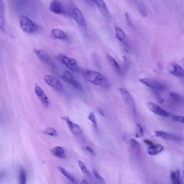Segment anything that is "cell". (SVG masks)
<instances>
[{"mask_svg":"<svg viewBox=\"0 0 184 184\" xmlns=\"http://www.w3.org/2000/svg\"><path fill=\"white\" fill-rule=\"evenodd\" d=\"M98 112L100 115L103 116H104L105 113L103 110L102 109L99 108H98Z\"/></svg>","mask_w":184,"mask_h":184,"instance_id":"f35d334b","label":"cell"},{"mask_svg":"<svg viewBox=\"0 0 184 184\" xmlns=\"http://www.w3.org/2000/svg\"><path fill=\"white\" fill-rule=\"evenodd\" d=\"M78 164L83 173L84 174H86V175L89 176V177H90L91 176V174L90 173L89 170H88L87 168H86V165L84 164L83 162H82V161H78Z\"/></svg>","mask_w":184,"mask_h":184,"instance_id":"83f0119b","label":"cell"},{"mask_svg":"<svg viewBox=\"0 0 184 184\" xmlns=\"http://www.w3.org/2000/svg\"><path fill=\"white\" fill-rule=\"evenodd\" d=\"M59 57L63 63L71 71L75 72L78 71V64L74 59L70 58L62 54H60Z\"/></svg>","mask_w":184,"mask_h":184,"instance_id":"52a82bcc","label":"cell"},{"mask_svg":"<svg viewBox=\"0 0 184 184\" xmlns=\"http://www.w3.org/2000/svg\"><path fill=\"white\" fill-rule=\"evenodd\" d=\"M146 104L149 109L156 115L164 117H168L170 115L168 112L153 102H148Z\"/></svg>","mask_w":184,"mask_h":184,"instance_id":"9c48e42d","label":"cell"},{"mask_svg":"<svg viewBox=\"0 0 184 184\" xmlns=\"http://www.w3.org/2000/svg\"><path fill=\"white\" fill-rule=\"evenodd\" d=\"M155 135L156 137L175 142L181 141L182 138L176 134L169 133L161 130H156L154 132Z\"/></svg>","mask_w":184,"mask_h":184,"instance_id":"30bf717a","label":"cell"},{"mask_svg":"<svg viewBox=\"0 0 184 184\" xmlns=\"http://www.w3.org/2000/svg\"><path fill=\"white\" fill-rule=\"evenodd\" d=\"M50 11L57 14H63L65 12L64 5L59 0H53L50 4Z\"/></svg>","mask_w":184,"mask_h":184,"instance_id":"8fae6325","label":"cell"},{"mask_svg":"<svg viewBox=\"0 0 184 184\" xmlns=\"http://www.w3.org/2000/svg\"><path fill=\"white\" fill-rule=\"evenodd\" d=\"M85 149L87 152H89L90 154H91L93 155H95V152L92 149L90 148V147L87 146L85 148Z\"/></svg>","mask_w":184,"mask_h":184,"instance_id":"8d00e7d4","label":"cell"},{"mask_svg":"<svg viewBox=\"0 0 184 184\" xmlns=\"http://www.w3.org/2000/svg\"><path fill=\"white\" fill-rule=\"evenodd\" d=\"M144 134V131L143 129L138 124L136 126V132L135 133V137L136 138H139L143 137Z\"/></svg>","mask_w":184,"mask_h":184,"instance_id":"f1b7e54d","label":"cell"},{"mask_svg":"<svg viewBox=\"0 0 184 184\" xmlns=\"http://www.w3.org/2000/svg\"><path fill=\"white\" fill-rule=\"evenodd\" d=\"M19 178L20 183L25 184L26 181V174L25 171L23 168L20 169Z\"/></svg>","mask_w":184,"mask_h":184,"instance_id":"4316f807","label":"cell"},{"mask_svg":"<svg viewBox=\"0 0 184 184\" xmlns=\"http://www.w3.org/2000/svg\"><path fill=\"white\" fill-rule=\"evenodd\" d=\"M169 71L171 74L174 76L180 77L184 76V69L178 64L173 63L169 68Z\"/></svg>","mask_w":184,"mask_h":184,"instance_id":"4fadbf2b","label":"cell"},{"mask_svg":"<svg viewBox=\"0 0 184 184\" xmlns=\"http://www.w3.org/2000/svg\"><path fill=\"white\" fill-rule=\"evenodd\" d=\"M51 153L53 155L63 159L65 158V152L63 148L59 146H57L51 151Z\"/></svg>","mask_w":184,"mask_h":184,"instance_id":"ffe728a7","label":"cell"},{"mask_svg":"<svg viewBox=\"0 0 184 184\" xmlns=\"http://www.w3.org/2000/svg\"><path fill=\"white\" fill-rule=\"evenodd\" d=\"M125 16L127 23L130 26H131L132 23L131 21H130L129 14L127 12H126L125 14Z\"/></svg>","mask_w":184,"mask_h":184,"instance_id":"d590c367","label":"cell"},{"mask_svg":"<svg viewBox=\"0 0 184 184\" xmlns=\"http://www.w3.org/2000/svg\"><path fill=\"white\" fill-rule=\"evenodd\" d=\"M172 118L174 121L183 123L184 122V117L181 116L176 115H173Z\"/></svg>","mask_w":184,"mask_h":184,"instance_id":"e575fe53","label":"cell"},{"mask_svg":"<svg viewBox=\"0 0 184 184\" xmlns=\"http://www.w3.org/2000/svg\"><path fill=\"white\" fill-rule=\"evenodd\" d=\"M93 1L98 7L103 15L105 17H107L108 15V11L104 0H93Z\"/></svg>","mask_w":184,"mask_h":184,"instance_id":"ac0fdd59","label":"cell"},{"mask_svg":"<svg viewBox=\"0 0 184 184\" xmlns=\"http://www.w3.org/2000/svg\"><path fill=\"white\" fill-rule=\"evenodd\" d=\"M115 31L116 34V37L121 42L127 47L128 45L127 42V39L126 35L122 31V29L118 27H115Z\"/></svg>","mask_w":184,"mask_h":184,"instance_id":"e0dca14e","label":"cell"},{"mask_svg":"<svg viewBox=\"0 0 184 184\" xmlns=\"http://www.w3.org/2000/svg\"><path fill=\"white\" fill-rule=\"evenodd\" d=\"M62 118L69 125V126L71 131L75 135H79L81 133V129L77 124L72 122L69 117L67 116H64Z\"/></svg>","mask_w":184,"mask_h":184,"instance_id":"5bb4252c","label":"cell"},{"mask_svg":"<svg viewBox=\"0 0 184 184\" xmlns=\"http://www.w3.org/2000/svg\"><path fill=\"white\" fill-rule=\"evenodd\" d=\"M51 34L55 38L59 39H65L67 36L64 31L59 29H54L51 31Z\"/></svg>","mask_w":184,"mask_h":184,"instance_id":"44dd1931","label":"cell"},{"mask_svg":"<svg viewBox=\"0 0 184 184\" xmlns=\"http://www.w3.org/2000/svg\"><path fill=\"white\" fill-rule=\"evenodd\" d=\"M88 119L91 121V122L93 123V125L94 127L96 130H97V119L96 118V117L94 113V112H91L88 117Z\"/></svg>","mask_w":184,"mask_h":184,"instance_id":"4dcf8cb0","label":"cell"},{"mask_svg":"<svg viewBox=\"0 0 184 184\" xmlns=\"http://www.w3.org/2000/svg\"><path fill=\"white\" fill-rule=\"evenodd\" d=\"M44 133L46 134V135L52 136H56L57 134L56 130L54 129L51 127L46 128L44 131Z\"/></svg>","mask_w":184,"mask_h":184,"instance_id":"1f68e13d","label":"cell"},{"mask_svg":"<svg viewBox=\"0 0 184 184\" xmlns=\"http://www.w3.org/2000/svg\"><path fill=\"white\" fill-rule=\"evenodd\" d=\"M138 10L140 14L143 17H145L147 15V12L146 9L143 5H140L138 6Z\"/></svg>","mask_w":184,"mask_h":184,"instance_id":"d6a6232c","label":"cell"},{"mask_svg":"<svg viewBox=\"0 0 184 184\" xmlns=\"http://www.w3.org/2000/svg\"><path fill=\"white\" fill-rule=\"evenodd\" d=\"M164 150V147L161 145H154L152 146H149L148 152L150 155H155L162 152Z\"/></svg>","mask_w":184,"mask_h":184,"instance_id":"d6986e66","label":"cell"},{"mask_svg":"<svg viewBox=\"0 0 184 184\" xmlns=\"http://www.w3.org/2000/svg\"><path fill=\"white\" fill-rule=\"evenodd\" d=\"M152 94L153 95V96L156 99V100L158 101V102L160 104H163L164 100L163 99L162 97L158 93L157 91L154 90H152Z\"/></svg>","mask_w":184,"mask_h":184,"instance_id":"f546056e","label":"cell"},{"mask_svg":"<svg viewBox=\"0 0 184 184\" xmlns=\"http://www.w3.org/2000/svg\"><path fill=\"white\" fill-rule=\"evenodd\" d=\"M123 101L129 109L133 115L136 113V106L133 97L128 91L123 88L119 89Z\"/></svg>","mask_w":184,"mask_h":184,"instance_id":"3957f363","label":"cell"},{"mask_svg":"<svg viewBox=\"0 0 184 184\" xmlns=\"http://www.w3.org/2000/svg\"><path fill=\"white\" fill-rule=\"evenodd\" d=\"M45 81L48 85L53 89L60 92L63 91V87L61 83L56 78L49 75H45Z\"/></svg>","mask_w":184,"mask_h":184,"instance_id":"ba28073f","label":"cell"},{"mask_svg":"<svg viewBox=\"0 0 184 184\" xmlns=\"http://www.w3.org/2000/svg\"><path fill=\"white\" fill-rule=\"evenodd\" d=\"M94 175L96 178H97V179H98L99 181L102 182L104 183L105 181L103 178L102 176H101L100 174L98 173L97 170L95 169H94L93 170Z\"/></svg>","mask_w":184,"mask_h":184,"instance_id":"836d02e7","label":"cell"},{"mask_svg":"<svg viewBox=\"0 0 184 184\" xmlns=\"http://www.w3.org/2000/svg\"><path fill=\"white\" fill-rule=\"evenodd\" d=\"M169 96L173 102L176 104H179L182 101V97L179 94L172 92L170 94Z\"/></svg>","mask_w":184,"mask_h":184,"instance_id":"484cf974","label":"cell"},{"mask_svg":"<svg viewBox=\"0 0 184 184\" xmlns=\"http://www.w3.org/2000/svg\"><path fill=\"white\" fill-rule=\"evenodd\" d=\"M108 61H109L111 65L113 66L114 69L118 73H120L121 72V67L118 63L114 59L113 57L110 56H107Z\"/></svg>","mask_w":184,"mask_h":184,"instance_id":"d4e9b609","label":"cell"},{"mask_svg":"<svg viewBox=\"0 0 184 184\" xmlns=\"http://www.w3.org/2000/svg\"><path fill=\"white\" fill-rule=\"evenodd\" d=\"M145 144L148 145L149 146H152L154 145V143L152 141L149 140L148 139H145L143 140Z\"/></svg>","mask_w":184,"mask_h":184,"instance_id":"74e56055","label":"cell"},{"mask_svg":"<svg viewBox=\"0 0 184 184\" xmlns=\"http://www.w3.org/2000/svg\"><path fill=\"white\" fill-rule=\"evenodd\" d=\"M35 91L38 98L45 108H48L49 105V100L48 98L43 90L36 84L35 88Z\"/></svg>","mask_w":184,"mask_h":184,"instance_id":"7c38bea8","label":"cell"},{"mask_svg":"<svg viewBox=\"0 0 184 184\" xmlns=\"http://www.w3.org/2000/svg\"><path fill=\"white\" fill-rule=\"evenodd\" d=\"M71 16L79 26L82 27H85L86 26L85 20L81 12L76 6H73L71 9Z\"/></svg>","mask_w":184,"mask_h":184,"instance_id":"8992f818","label":"cell"},{"mask_svg":"<svg viewBox=\"0 0 184 184\" xmlns=\"http://www.w3.org/2000/svg\"><path fill=\"white\" fill-rule=\"evenodd\" d=\"M130 143L132 152L135 155L139 157L141 154V146L140 143L135 139H130Z\"/></svg>","mask_w":184,"mask_h":184,"instance_id":"2e32d148","label":"cell"},{"mask_svg":"<svg viewBox=\"0 0 184 184\" xmlns=\"http://www.w3.org/2000/svg\"><path fill=\"white\" fill-rule=\"evenodd\" d=\"M3 176V173H0V178L2 177Z\"/></svg>","mask_w":184,"mask_h":184,"instance_id":"ab89813d","label":"cell"},{"mask_svg":"<svg viewBox=\"0 0 184 184\" xmlns=\"http://www.w3.org/2000/svg\"><path fill=\"white\" fill-rule=\"evenodd\" d=\"M5 8L3 0H0V29L5 32Z\"/></svg>","mask_w":184,"mask_h":184,"instance_id":"9a60e30c","label":"cell"},{"mask_svg":"<svg viewBox=\"0 0 184 184\" xmlns=\"http://www.w3.org/2000/svg\"><path fill=\"white\" fill-rule=\"evenodd\" d=\"M20 27L24 32L29 34H35L38 27L34 22L26 16L21 15L19 17Z\"/></svg>","mask_w":184,"mask_h":184,"instance_id":"7a4b0ae2","label":"cell"},{"mask_svg":"<svg viewBox=\"0 0 184 184\" xmlns=\"http://www.w3.org/2000/svg\"><path fill=\"white\" fill-rule=\"evenodd\" d=\"M139 81L148 87L156 91H162L165 90L166 86L164 84L159 81L148 78L140 79Z\"/></svg>","mask_w":184,"mask_h":184,"instance_id":"277c9868","label":"cell"},{"mask_svg":"<svg viewBox=\"0 0 184 184\" xmlns=\"http://www.w3.org/2000/svg\"><path fill=\"white\" fill-rule=\"evenodd\" d=\"M59 170L60 171V172L64 176H65L67 179H69L70 182H71L73 183H76V182L75 180V178L73 177L72 175L66 171L65 169L62 168L61 167L59 166L58 167Z\"/></svg>","mask_w":184,"mask_h":184,"instance_id":"cb8c5ba5","label":"cell"},{"mask_svg":"<svg viewBox=\"0 0 184 184\" xmlns=\"http://www.w3.org/2000/svg\"><path fill=\"white\" fill-rule=\"evenodd\" d=\"M83 76L86 80L92 84L100 86L104 89L109 88V85L106 77L97 72L85 70L83 72Z\"/></svg>","mask_w":184,"mask_h":184,"instance_id":"6da1fadb","label":"cell"},{"mask_svg":"<svg viewBox=\"0 0 184 184\" xmlns=\"http://www.w3.org/2000/svg\"><path fill=\"white\" fill-rule=\"evenodd\" d=\"M60 77L64 81L71 84L76 89L80 90H82L81 84L75 80L73 75L69 71L67 70L64 71L60 75Z\"/></svg>","mask_w":184,"mask_h":184,"instance_id":"5b68a950","label":"cell"},{"mask_svg":"<svg viewBox=\"0 0 184 184\" xmlns=\"http://www.w3.org/2000/svg\"><path fill=\"white\" fill-rule=\"evenodd\" d=\"M170 178L173 183L179 184L181 183V176L179 170L172 171L170 173Z\"/></svg>","mask_w":184,"mask_h":184,"instance_id":"603a6c76","label":"cell"},{"mask_svg":"<svg viewBox=\"0 0 184 184\" xmlns=\"http://www.w3.org/2000/svg\"><path fill=\"white\" fill-rule=\"evenodd\" d=\"M34 51L38 58L42 61L46 62L49 60V56L45 51L37 49H34Z\"/></svg>","mask_w":184,"mask_h":184,"instance_id":"7402d4cb","label":"cell"}]
</instances>
